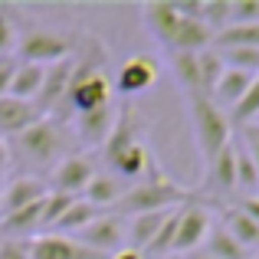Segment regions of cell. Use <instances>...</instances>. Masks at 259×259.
I'll use <instances>...</instances> for the list:
<instances>
[{"label": "cell", "mask_w": 259, "mask_h": 259, "mask_svg": "<svg viewBox=\"0 0 259 259\" xmlns=\"http://www.w3.org/2000/svg\"><path fill=\"white\" fill-rule=\"evenodd\" d=\"M223 230H227L246 253L259 246V223L253 220V217H246L240 207H227L223 210Z\"/></svg>", "instance_id": "cell-20"}, {"label": "cell", "mask_w": 259, "mask_h": 259, "mask_svg": "<svg viewBox=\"0 0 259 259\" xmlns=\"http://www.w3.org/2000/svg\"><path fill=\"white\" fill-rule=\"evenodd\" d=\"M141 20H145L148 33L167 50L177 33V23H181V13L174 10V4H148V7H141Z\"/></svg>", "instance_id": "cell-15"}, {"label": "cell", "mask_w": 259, "mask_h": 259, "mask_svg": "<svg viewBox=\"0 0 259 259\" xmlns=\"http://www.w3.org/2000/svg\"><path fill=\"white\" fill-rule=\"evenodd\" d=\"M174 210H158V213H138L128 220V249H135V253L145 256L148 246L154 243V236L161 233V227H164V220L171 217Z\"/></svg>", "instance_id": "cell-16"}, {"label": "cell", "mask_w": 259, "mask_h": 259, "mask_svg": "<svg viewBox=\"0 0 259 259\" xmlns=\"http://www.w3.org/2000/svg\"><path fill=\"white\" fill-rule=\"evenodd\" d=\"M115 118H118L115 102L112 105H102V108H92V112H82V115H72V135L85 148H102L115 128Z\"/></svg>", "instance_id": "cell-10"}, {"label": "cell", "mask_w": 259, "mask_h": 259, "mask_svg": "<svg viewBox=\"0 0 259 259\" xmlns=\"http://www.w3.org/2000/svg\"><path fill=\"white\" fill-rule=\"evenodd\" d=\"M43 118L36 102H23V99H13V95H0V135L7 138H17L20 132H26L30 125Z\"/></svg>", "instance_id": "cell-13"}, {"label": "cell", "mask_w": 259, "mask_h": 259, "mask_svg": "<svg viewBox=\"0 0 259 259\" xmlns=\"http://www.w3.org/2000/svg\"><path fill=\"white\" fill-rule=\"evenodd\" d=\"M197 63H200V92L210 95L217 89V82H220V76L227 72V63H223V56L210 46V50L197 53Z\"/></svg>", "instance_id": "cell-28"}, {"label": "cell", "mask_w": 259, "mask_h": 259, "mask_svg": "<svg viewBox=\"0 0 259 259\" xmlns=\"http://www.w3.org/2000/svg\"><path fill=\"white\" fill-rule=\"evenodd\" d=\"M200 23L220 33L230 23V0H200Z\"/></svg>", "instance_id": "cell-30"}, {"label": "cell", "mask_w": 259, "mask_h": 259, "mask_svg": "<svg viewBox=\"0 0 259 259\" xmlns=\"http://www.w3.org/2000/svg\"><path fill=\"white\" fill-rule=\"evenodd\" d=\"M167 69H171L177 89H184V95L200 92V63H197V53H167Z\"/></svg>", "instance_id": "cell-19"}, {"label": "cell", "mask_w": 259, "mask_h": 259, "mask_svg": "<svg viewBox=\"0 0 259 259\" xmlns=\"http://www.w3.org/2000/svg\"><path fill=\"white\" fill-rule=\"evenodd\" d=\"M256 125H259V118H256Z\"/></svg>", "instance_id": "cell-42"}, {"label": "cell", "mask_w": 259, "mask_h": 259, "mask_svg": "<svg viewBox=\"0 0 259 259\" xmlns=\"http://www.w3.org/2000/svg\"><path fill=\"white\" fill-rule=\"evenodd\" d=\"M154 82H158V63L151 56H132V59L121 63V69H118L112 85L121 95H138L145 89H151Z\"/></svg>", "instance_id": "cell-12"}, {"label": "cell", "mask_w": 259, "mask_h": 259, "mask_svg": "<svg viewBox=\"0 0 259 259\" xmlns=\"http://www.w3.org/2000/svg\"><path fill=\"white\" fill-rule=\"evenodd\" d=\"M259 23V0H230V23Z\"/></svg>", "instance_id": "cell-32"}, {"label": "cell", "mask_w": 259, "mask_h": 259, "mask_svg": "<svg viewBox=\"0 0 259 259\" xmlns=\"http://www.w3.org/2000/svg\"><path fill=\"white\" fill-rule=\"evenodd\" d=\"M236 207H240L246 217H253V220L259 223V197H240V203H236Z\"/></svg>", "instance_id": "cell-37"}, {"label": "cell", "mask_w": 259, "mask_h": 259, "mask_svg": "<svg viewBox=\"0 0 259 259\" xmlns=\"http://www.w3.org/2000/svg\"><path fill=\"white\" fill-rule=\"evenodd\" d=\"M112 79L105 72V46L89 43V53L79 56L72 63V76H69V92H66V112L69 115H82L92 108L112 105Z\"/></svg>", "instance_id": "cell-1"}, {"label": "cell", "mask_w": 259, "mask_h": 259, "mask_svg": "<svg viewBox=\"0 0 259 259\" xmlns=\"http://www.w3.org/2000/svg\"><path fill=\"white\" fill-rule=\"evenodd\" d=\"M203 253L213 256V259H246L249 253L227 233L223 227H210L207 240H203Z\"/></svg>", "instance_id": "cell-26"}, {"label": "cell", "mask_w": 259, "mask_h": 259, "mask_svg": "<svg viewBox=\"0 0 259 259\" xmlns=\"http://www.w3.org/2000/svg\"><path fill=\"white\" fill-rule=\"evenodd\" d=\"M4 171H7V148H4V141H0V181H4Z\"/></svg>", "instance_id": "cell-39"}, {"label": "cell", "mask_w": 259, "mask_h": 259, "mask_svg": "<svg viewBox=\"0 0 259 259\" xmlns=\"http://www.w3.org/2000/svg\"><path fill=\"white\" fill-rule=\"evenodd\" d=\"M125 190H128V184L118 181L115 174H95L92 184L85 187L82 200H89L92 207H99V210H115V203L125 197Z\"/></svg>", "instance_id": "cell-18"}, {"label": "cell", "mask_w": 259, "mask_h": 259, "mask_svg": "<svg viewBox=\"0 0 259 259\" xmlns=\"http://www.w3.org/2000/svg\"><path fill=\"white\" fill-rule=\"evenodd\" d=\"M13 50H17V30H13L7 7H0V56H10Z\"/></svg>", "instance_id": "cell-33"}, {"label": "cell", "mask_w": 259, "mask_h": 259, "mask_svg": "<svg viewBox=\"0 0 259 259\" xmlns=\"http://www.w3.org/2000/svg\"><path fill=\"white\" fill-rule=\"evenodd\" d=\"M233 158H236V194L240 197H259V174L253 158L246 154L243 145H233Z\"/></svg>", "instance_id": "cell-27"}, {"label": "cell", "mask_w": 259, "mask_h": 259, "mask_svg": "<svg viewBox=\"0 0 259 259\" xmlns=\"http://www.w3.org/2000/svg\"><path fill=\"white\" fill-rule=\"evenodd\" d=\"M256 259H259V256H256Z\"/></svg>", "instance_id": "cell-43"}, {"label": "cell", "mask_w": 259, "mask_h": 259, "mask_svg": "<svg viewBox=\"0 0 259 259\" xmlns=\"http://www.w3.org/2000/svg\"><path fill=\"white\" fill-rule=\"evenodd\" d=\"M213 50H259V23H233L213 36Z\"/></svg>", "instance_id": "cell-25"}, {"label": "cell", "mask_w": 259, "mask_h": 259, "mask_svg": "<svg viewBox=\"0 0 259 259\" xmlns=\"http://www.w3.org/2000/svg\"><path fill=\"white\" fill-rule=\"evenodd\" d=\"M187 259H213V256H207V253H203V249H197V253H190Z\"/></svg>", "instance_id": "cell-40"}, {"label": "cell", "mask_w": 259, "mask_h": 259, "mask_svg": "<svg viewBox=\"0 0 259 259\" xmlns=\"http://www.w3.org/2000/svg\"><path fill=\"white\" fill-rule=\"evenodd\" d=\"M151 164L154 161H151V151L145 148V141H135V145L128 148V151H121L108 167L115 171L118 181H141V177L151 171Z\"/></svg>", "instance_id": "cell-17"}, {"label": "cell", "mask_w": 259, "mask_h": 259, "mask_svg": "<svg viewBox=\"0 0 259 259\" xmlns=\"http://www.w3.org/2000/svg\"><path fill=\"white\" fill-rule=\"evenodd\" d=\"M184 203H190V190L177 187L174 181H167V177L161 174L158 164H151V171L141 177L135 187H128L125 197H121V200L115 203V210H108V213L128 220V217H138V213L177 210V207H184Z\"/></svg>", "instance_id": "cell-3"}, {"label": "cell", "mask_w": 259, "mask_h": 259, "mask_svg": "<svg viewBox=\"0 0 259 259\" xmlns=\"http://www.w3.org/2000/svg\"><path fill=\"white\" fill-rule=\"evenodd\" d=\"M17 66H20V59L13 56H0V95H7L10 92V82H13V72H17Z\"/></svg>", "instance_id": "cell-36"}, {"label": "cell", "mask_w": 259, "mask_h": 259, "mask_svg": "<svg viewBox=\"0 0 259 259\" xmlns=\"http://www.w3.org/2000/svg\"><path fill=\"white\" fill-rule=\"evenodd\" d=\"M46 197H50V184H46L43 177L20 174V177H13V181L7 184L4 194H0V217L26 210V207H33V203L46 200Z\"/></svg>", "instance_id": "cell-9"}, {"label": "cell", "mask_w": 259, "mask_h": 259, "mask_svg": "<svg viewBox=\"0 0 259 259\" xmlns=\"http://www.w3.org/2000/svg\"><path fill=\"white\" fill-rule=\"evenodd\" d=\"M135 141H138V112H135L132 105H128V108H118L115 128H112V135L105 138V145H102L105 164H112V161L118 158L121 151H128V148H132Z\"/></svg>", "instance_id": "cell-14"}, {"label": "cell", "mask_w": 259, "mask_h": 259, "mask_svg": "<svg viewBox=\"0 0 259 259\" xmlns=\"http://www.w3.org/2000/svg\"><path fill=\"white\" fill-rule=\"evenodd\" d=\"M187 112H190V125H194V141H197V151H200V161H203V171L220 158V151L230 145V125L227 112L217 105L210 95L203 92H194L187 95Z\"/></svg>", "instance_id": "cell-4"}, {"label": "cell", "mask_w": 259, "mask_h": 259, "mask_svg": "<svg viewBox=\"0 0 259 259\" xmlns=\"http://www.w3.org/2000/svg\"><path fill=\"white\" fill-rule=\"evenodd\" d=\"M13 56L20 63H36V66H53L59 59L72 56V43L66 36H56V33L46 30H30L26 36L17 39V53Z\"/></svg>", "instance_id": "cell-6"}, {"label": "cell", "mask_w": 259, "mask_h": 259, "mask_svg": "<svg viewBox=\"0 0 259 259\" xmlns=\"http://www.w3.org/2000/svg\"><path fill=\"white\" fill-rule=\"evenodd\" d=\"M161 259H184V256H161Z\"/></svg>", "instance_id": "cell-41"}, {"label": "cell", "mask_w": 259, "mask_h": 259, "mask_svg": "<svg viewBox=\"0 0 259 259\" xmlns=\"http://www.w3.org/2000/svg\"><path fill=\"white\" fill-rule=\"evenodd\" d=\"M227 118H230V125H240V128L259 118V76L253 79V85L246 89V95H243V99L230 108Z\"/></svg>", "instance_id": "cell-29"}, {"label": "cell", "mask_w": 259, "mask_h": 259, "mask_svg": "<svg viewBox=\"0 0 259 259\" xmlns=\"http://www.w3.org/2000/svg\"><path fill=\"white\" fill-rule=\"evenodd\" d=\"M0 259H30V240H0Z\"/></svg>", "instance_id": "cell-35"}, {"label": "cell", "mask_w": 259, "mask_h": 259, "mask_svg": "<svg viewBox=\"0 0 259 259\" xmlns=\"http://www.w3.org/2000/svg\"><path fill=\"white\" fill-rule=\"evenodd\" d=\"M240 145L246 148V154L253 158V164H256V174H259V125L256 121H249V125H243L240 128Z\"/></svg>", "instance_id": "cell-34"}, {"label": "cell", "mask_w": 259, "mask_h": 259, "mask_svg": "<svg viewBox=\"0 0 259 259\" xmlns=\"http://www.w3.org/2000/svg\"><path fill=\"white\" fill-rule=\"evenodd\" d=\"M43 79H46V66L20 63L17 72H13V82H10V92H7V95L23 99V102H36L39 99V89H43Z\"/></svg>", "instance_id": "cell-21"}, {"label": "cell", "mask_w": 259, "mask_h": 259, "mask_svg": "<svg viewBox=\"0 0 259 259\" xmlns=\"http://www.w3.org/2000/svg\"><path fill=\"white\" fill-rule=\"evenodd\" d=\"M76 243H82L85 249L99 253L102 259L115 256L118 249H125L128 243V220L125 217H115V213H102L99 220H92L85 230H79Z\"/></svg>", "instance_id": "cell-5"}, {"label": "cell", "mask_w": 259, "mask_h": 259, "mask_svg": "<svg viewBox=\"0 0 259 259\" xmlns=\"http://www.w3.org/2000/svg\"><path fill=\"white\" fill-rule=\"evenodd\" d=\"M13 148L23 154V161L30 167H39V171H50L56 167L63 158L72 154V128L66 125L63 115H43L36 125H30L26 132H20L17 138H10Z\"/></svg>", "instance_id": "cell-2"}, {"label": "cell", "mask_w": 259, "mask_h": 259, "mask_svg": "<svg viewBox=\"0 0 259 259\" xmlns=\"http://www.w3.org/2000/svg\"><path fill=\"white\" fill-rule=\"evenodd\" d=\"M108 259H145V256H141V253H135V249H118V253H115V256H108Z\"/></svg>", "instance_id": "cell-38"}, {"label": "cell", "mask_w": 259, "mask_h": 259, "mask_svg": "<svg viewBox=\"0 0 259 259\" xmlns=\"http://www.w3.org/2000/svg\"><path fill=\"white\" fill-rule=\"evenodd\" d=\"M207 184L217 194H236V158H233V141L220 151V158L207 167Z\"/></svg>", "instance_id": "cell-23"}, {"label": "cell", "mask_w": 259, "mask_h": 259, "mask_svg": "<svg viewBox=\"0 0 259 259\" xmlns=\"http://www.w3.org/2000/svg\"><path fill=\"white\" fill-rule=\"evenodd\" d=\"M207 233H210L207 207H200V203H184V207L177 210V230H174L171 256L197 253V246L207 240Z\"/></svg>", "instance_id": "cell-7"}, {"label": "cell", "mask_w": 259, "mask_h": 259, "mask_svg": "<svg viewBox=\"0 0 259 259\" xmlns=\"http://www.w3.org/2000/svg\"><path fill=\"white\" fill-rule=\"evenodd\" d=\"M102 213H108V210H99V207H92L89 200H82V197H76V200L69 203V210H66V213L56 220V227H53L50 233H59V236L79 233V230H85L92 220H99Z\"/></svg>", "instance_id": "cell-22"}, {"label": "cell", "mask_w": 259, "mask_h": 259, "mask_svg": "<svg viewBox=\"0 0 259 259\" xmlns=\"http://www.w3.org/2000/svg\"><path fill=\"white\" fill-rule=\"evenodd\" d=\"M30 259H102V256L85 249L72 236L43 233V236H33L30 240Z\"/></svg>", "instance_id": "cell-11"}, {"label": "cell", "mask_w": 259, "mask_h": 259, "mask_svg": "<svg viewBox=\"0 0 259 259\" xmlns=\"http://www.w3.org/2000/svg\"><path fill=\"white\" fill-rule=\"evenodd\" d=\"M253 79L256 76H249V72H240V69H227L220 76V82H217V89L213 92H210V99L217 102V105H227V108H233L236 102L243 99V95H246V89L253 85Z\"/></svg>", "instance_id": "cell-24"}, {"label": "cell", "mask_w": 259, "mask_h": 259, "mask_svg": "<svg viewBox=\"0 0 259 259\" xmlns=\"http://www.w3.org/2000/svg\"><path fill=\"white\" fill-rule=\"evenodd\" d=\"M227 63V69H240L249 76H259V50H217Z\"/></svg>", "instance_id": "cell-31"}, {"label": "cell", "mask_w": 259, "mask_h": 259, "mask_svg": "<svg viewBox=\"0 0 259 259\" xmlns=\"http://www.w3.org/2000/svg\"><path fill=\"white\" fill-rule=\"evenodd\" d=\"M95 174H99V171H95V164L89 161V154H76V151H72L69 158H63L56 167H53L50 190H53V194H66V197H82Z\"/></svg>", "instance_id": "cell-8"}]
</instances>
